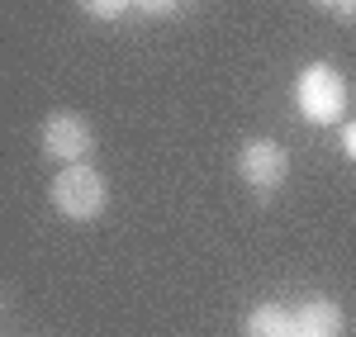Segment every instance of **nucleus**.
<instances>
[{"instance_id":"nucleus-1","label":"nucleus","mask_w":356,"mask_h":337,"mask_svg":"<svg viewBox=\"0 0 356 337\" xmlns=\"http://www.w3.org/2000/svg\"><path fill=\"white\" fill-rule=\"evenodd\" d=\"M105 199H110V190H105V181H100L90 167H67V171H57V181H53V204L67 214V219H95V214L105 209Z\"/></svg>"},{"instance_id":"nucleus-2","label":"nucleus","mask_w":356,"mask_h":337,"mask_svg":"<svg viewBox=\"0 0 356 337\" xmlns=\"http://www.w3.org/2000/svg\"><path fill=\"white\" fill-rule=\"evenodd\" d=\"M295 100H300L304 119H314V124H332L337 114L347 110V81H342L332 67H309V72L300 76Z\"/></svg>"},{"instance_id":"nucleus-3","label":"nucleus","mask_w":356,"mask_h":337,"mask_svg":"<svg viewBox=\"0 0 356 337\" xmlns=\"http://www.w3.org/2000/svg\"><path fill=\"white\" fill-rule=\"evenodd\" d=\"M90 124L81 114H48L43 119V152L62 162V167H76L86 152H90Z\"/></svg>"},{"instance_id":"nucleus-4","label":"nucleus","mask_w":356,"mask_h":337,"mask_svg":"<svg viewBox=\"0 0 356 337\" xmlns=\"http://www.w3.org/2000/svg\"><path fill=\"white\" fill-rule=\"evenodd\" d=\"M238 171H243V181L252 190H275L280 181H285V171H290V157H285V147L271 138H257L243 147V157H238Z\"/></svg>"},{"instance_id":"nucleus-5","label":"nucleus","mask_w":356,"mask_h":337,"mask_svg":"<svg viewBox=\"0 0 356 337\" xmlns=\"http://www.w3.org/2000/svg\"><path fill=\"white\" fill-rule=\"evenodd\" d=\"M290 328L295 337H342V309L332 299H304L290 313Z\"/></svg>"},{"instance_id":"nucleus-6","label":"nucleus","mask_w":356,"mask_h":337,"mask_svg":"<svg viewBox=\"0 0 356 337\" xmlns=\"http://www.w3.org/2000/svg\"><path fill=\"white\" fill-rule=\"evenodd\" d=\"M247 337H295L290 328V309H280V304H261V309L247 313Z\"/></svg>"},{"instance_id":"nucleus-7","label":"nucleus","mask_w":356,"mask_h":337,"mask_svg":"<svg viewBox=\"0 0 356 337\" xmlns=\"http://www.w3.org/2000/svg\"><path fill=\"white\" fill-rule=\"evenodd\" d=\"M129 5H134V0H81V10L95 15V19H119Z\"/></svg>"},{"instance_id":"nucleus-8","label":"nucleus","mask_w":356,"mask_h":337,"mask_svg":"<svg viewBox=\"0 0 356 337\" xmlns=\"http://www.w3.org/2000/svg\"><path fill=\"white\" fill-rule=\"evenodd\" d=\"M134 5L143 10V15H171V10H176L181 0H134Z\"/></svg>"},{"instance_id":"nucleus-9","label":"nucleus","mask_w":356,"mask_h":337,"mask_svg":"<svg viewBox=\"0 0 356 337\" xmlns=\"http://www.w3.org/2000/svg\"><path fill=\"white\" fill-rule=\"evenodd\" d=\"M342 147H347V157L356 162V124H347V129H342Z\"/></svg>"},{"instance_id":"nucleus-10","label":"nucleus","mask_w":356,"mask_h":337,"mask_svg":"<svg viewBox=\"0 0 356 337\" xmlns=\"http://www.w3.org/2000/svg\"><path fill=\"white\" fill-rule=\"evenodd\" d=\"M332 10H337V15H342V19H347V24H356V0H337V5H332Z\"/></svg>"},{"instance_id":"nucleus-11","label":"nucleus","mask_w":356,"mask_h":337,"mask_svg":"<svg viewBox=\"0 0 356 337\" xmlns=\"http://www.w3.org/2000/svg\"><path fill=\"white\" fill-rule=\"evenodd\" d=\"M314 5H337V0H314Z\"/></svg>"}]
</instances>
